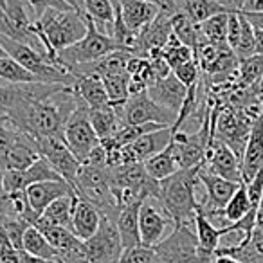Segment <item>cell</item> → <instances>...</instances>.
I'll list each match as a JSON object with an SVG mask.
<instances>
[{
	"label": "cell",
	"instance_id": "6da1fadb",
	"mask_svg": "<svg viewBox=\"0 0 263 263\" xmlns=\"http://www.w3.org/2000/svg\"><path fill=\"white\" fill-rule=\"evenodd\" d=\"M198 172L200 166L190 170H179L168 179L159 182V200L173 220L175 227L195 226V216L200 208L197 198Z\"/></svg>",
	"mask_w": 263,
	"mask_h": 263
},
{
	"label": "cell",
	"instance_id": "7a4b0ae2",
	"mask_svg": "<svg viewBox=\"0 0 263 263\" xmlns=\"http://www.w3.org/2000/svg\"><path fill=\"white\" fill-rule=\"evenodd\" d=\"M33 31L40 38L45 54L62 65L58 52L78 44L87 34V18L78 11H56L49 9L38 20H34ZM63 67V65H62ZM67 69V67H65Z\"/></svg>",
	"mask_w": 263,
	"mask_h": 263
},
{
	"label": "cell",
	"instance_id": "3957f363",
	"mask_svg": "<svg viewBox=\"0 0 263 263\" xmlns=\"http://www.w3.org/2000/svg\"><path fill=\"white\" fill-rule=\"evenodd\" d=\"M85 18H87V34H85L78 44L70 45V47L58 52L60 63H62L63 67H67L69 70L74 69V67L99 62V60L112 54V52L126 51V49L121 47L112 36L101 33V31L96 27L94 20H92L90 16L85 15Z\"/></svg>",
	"mask_w": 263,
	"mask_h": 263
},
{
	"label": "cell",
	"instance_id": "277c9868",
	"mask_svg": "<svg viewBox=\"0 0 263 263\" xmlns=\"http://www.w3.org/2000/svg\"><path fill=\"white\" fill-rule=\"evenodd\" d=\"M154 251L155 263H215L216 259V254L198 247L197 233L186 226L175 227Z\"/></svg>",
	"mask_w": 263,
	"mask_h": 263
},
{
	"label": "cell",
	"instance_id": "5b68a950",
	"mask_svg": "<svg viewBox=\"0 0 263 263\" xmlns=\"http://www.w3.org/2000/svg\"><path fill=\"white\" fill-rule=\"evenodd\" d=\"M88 110L90 108L80 99L76 110L70 114L65 128H63V141L81 164L87 161L90 152L99 144V139L92 128L90 119H88Z\"/></svg>",
	"mask_w": 263,
	"mask_h": 263
},
{
	"label": "cell",
	"instance_id": "8992f818",
	"mask_svg": "<svg viewBox=\"0 0 263 263\" xmlns=\"http://www.w3.org/2000/svg\"><path fill=\"white\" fill-rule=\"evenodd\" d=\"M114 110L121 117L123 126L124 124H146V123H157V124H168V126H172L177 121V114L164 108V106H161L159 103H155L150 98L148 90L136 96H130L128 101L121 108H114Z\"/></svg>",
	"mask_w": 263,
	"mask_h": 263
},
{
	"label": "cell",
	"instance_id": "52a82bcc",
	"mask_svg": "<svg viewBox=\"0 0 263 263\" xmlns=\"http://www.w3.org/2000/svg\"><path fill=\"white\" fill-rule=\"evenodd\" d=\"M83 243L87 263H119V258L123 254L119 231L116 227V222L108 216H101L98 233Z\"/></svg>",
	"mask_w": 263,
	"mask_h": 263
},
{
	"label": "cell",
	"instance_id": "ba28073f",
	"mask_svg": "<svg viewBox=\"0 0 263 263\" xmlns=\"http://www.w3.org/2000/svg\"><path fill=\"white\" fill-rule=\"evenodd\" d=\"M175 229V223L168 216L166 209L162 208L161 200L150 197L143 202L139 211V231H141V243L146 247H155L164 240L168 234L166 231Z\"/></svg>",
	"mask_w": 263,
	"mask_h": 263
},
{
	"label": "cell",
	"instance_id": "9c48e42d",
	"mask_svg": "<svg viewBox=\"0 0 263 263\" xmlns=\"http://www.w3.org/2000/svg\"><path fill=\"white\" fill-rule=\"evenodd\" d=\"M36 146L40 152V157L47 159L49 164L60 173V177L74 187L81 162L72 155L63 137H40V139H36Z\"/></svg>",
	"mask_w": 263,
	"mask_h": 263
},
{
	"label": "cell",
	"instance_id": "30bf717a",
	"mask_svg": "<svg viewBox=\"0 0 263 263\" xmlns=\"http://www.w3.org/2000/svg\"><path fill=\"white\" fill-rule=\"evenodd\" d=\"M202 168L205 172L227 179L231 182L241 184V162L233 150L226 143L218 139H211L205 152V159Z\"/></svg>",
	"mask_w": 263,
	"mask_h": 263
},
{
	"label": "cell",
	"instance_id": "8fae6325",
	"mask_svg": "<svg viewBox=\"0 0 263 263\" xmlns=\"http://www.w3.org/2000/svg\"><path fill=\"white\" fill-rule=\"evenodd\" d=\"M263 170V112L252 121L247 146L241 159V182L249 184Z\"/></svg>",
	"mask_w": 263,
	"mask_h": 263
},
{
	"label": "cell",
	"instance_id": "7c38bea8",
	"mask_svg": "<svg viewBox=\"0 0 263 263\" xmlns=\"http://www.w3.org/2000/svg\"><path fill=\"white\" fill-rule=\"evenodd\" d=\"M124 24L134 33H141L146 26L155 22L162 11V6L152 0H117Z\"/></svg>",
	"mask_w": 263,
	"mask_h": 263
},
{
	"label": "cell",
	"instance_id": "4fadbf2b",
	"mask_svg": "<svg viewBox=\"0 0 263 263\" xmlns=\"http://www.w3.org/2000/svg\"><path fill=\"white\" fill-rule=\"evenodd\" d=\"M74 187L70 186L65 180H47V182H36L31 184L26 190L27 200H29V205L38 216L44 215V211L52 204L54 200L62 197H67V195H74Z\"/></svg>",
	"mask_w": 263,
	"mask_h": 263
},
{
	"label": "cell",
	"instance_id": "5bb4252c",
	"mask_svg": "<svg viewBox=\"0 0 263 263\" xmlns=\"http://www.w3.org/2000/svg\"><path fill=\"white\" fill-rule=\"evenodd\" d=\"M148 94L155 103H159L164 108L179 114L184 105V99L187 96V87L177 80L175 74H170L168 78L155 80L154 83L148 85Z\"/></svg>",
	"mask_w": 263,
	"mask_h": 263
},
{
	"label": "cell",
	"instance_id": "9a60e30c",
	"mask_svg": "<svg viewBox=\"0 0 263 263\" xmlns=\"http://www.w3.org/2000/svg\"><path fill=\"white\" fill-rule=\"evenodd\" d=\"M101 216H103L101 211L94 204H90L88 200L80 198L76 195L74 208H72V226H70V231L80 240L87 241L88 238H92L98 233L99 223H101Z\"/></svg>",
	"mask_w": 263,
	"mask_h": 263
},
{
	"label": "cell",
	"instance_id": "2e32d148",
	"mask_svg": "<svg viewBox=\"0 0 263 263\" xmlns=\"http://www.w3.org/2000/svg\"><path fill=\"white\" fill-rule=\"evenodd\" d=\"M38 159H40V152L36 146V139H33L24 132H18V136H16L15 143L9 148L8 157H6V170L26 172Z\"/></svg>",
	"mask_w": 263,
	"mask_h": 263
},
{
	"label": "cell",
	"instance_id": "e0dca14e",
	"mask_svg": "<svg viewBox=\"0 0 263 263\" xmlns=\"http://www.w3.org/2000/svg\"><path fill=\"white\" fill-rule=\"evenodd\" d=\"M143 202H136L126 208H121L116 218V227L119 231L121 245L123 251L132 247H137L141 243V231H139V211Z\"/></svg>",
	"mask_w": 263,
	"mask_h": 263
},
{
	"label": "cell",
	"instance_id": "ac0fdd59",
	"mask_svg": "<svg viewBox=\"0 0 263 263\" xmlns=\"http://www.w3.org/2000/svg\"><path fill=\"white\" fill-rule=\"evenodd\" d=\"M33 226L36 227V229L47 238L49 243L58 251V258H62V256H65L67 252L74 251V249L83 245V240H80L70 229L54 226V223L47 222L44 216H38L36 222H34Z\"/></svg>",
	"mask_w": 263,
	"mask_h": 263
},
{
	"label": "cell",
	"instance_id": "d6986e66",
	"mask_svg": "<svg viewBox=\"0 0 263 263\" xmlns=\"http://www.w3.org/2000/svg\"><path fill=\"white\" fill-rule=\"evenodd\" d=\"M74 94L85 103L90 110L108 108V94L105 90V85L98 76H80L76 78V83L72 85Z\"/></svg>",
	"mask_w": 263,
	"mask_h": 263
},
{
	"label": "cell",
	"instance_id": "ffe728a7",
	"mask_svg": "<svg viewBox=\"0 0 263 263\" xmlns=\"http://www.w3.org/2000/svg\"><path fill=\"white\" fill-rule=\"evenodd\" d=\"M173 134H175V130H173L172 126L159 128V130L150 132L146 136L139 137L136 143L130 144V148L134 150L136 157L139 159V162H144L146 159L154 157L155 154L164 150V148L172 143Z\"/></svg>",
	"mask_w": 263,
	"mask_h": 263
},
{
	"label": "cell",
	"instance_id": "44dd1931",
	"mask_svg": "<svg viewBox=\"0 0 263 263\" xmlns=\"http://www.w3.org/2000/svg\"><path fill=\"white\" fill-rule=\"evenodd\" d=\"M143 164H144V170H146L148 175H150L154 180H157V182H161V180L168 179V177L173 175L175 172H179V164H177L172 143H170L162 152L155 154L154 157L146 159Z\"/></svg>",
	"mask_w": 263,
	"mask_h": 263
},
{
	"label": "cell",
	"instance_id": "7402d4cb",
	"mask_svg": "<svg viewBox=\"0 0 263 263\" xmlns=\"http://www.w3.org/2000/svg\"><path fill=\"white\" fill-rule=\"evenodd\" d=\"M88 119H90V124L99 141H106L110 137H114L117 134V130L123 126L121 117L117 116V112L112 106L99 110H88Z\"/></svg>",
	"mask_w": 263,
	"mask_h": 263
},
{
	"label": "cell",
	"instance_id": "603a6c76",
	"mask_svg": "<svg viewBox=\"0 0 263 263\" xmlns=\"http://www.w3.org/2000/svg\"><path fill=\"white\" fill-rule=\"evenodd\" d=\"M83 15L94 20L96 27L108 26L112 34V24L116 20V6L112 0H78Z\"/></svg>",
	"mask_w": 263,
	"mask_h": 263
},
{
	"label": "cell",
	"instance_id": "cb8c5ba5",
	"mask_svg": "<svg viewBox=\"0 0 263 263\" xmlns=\"http://www.w3.org/2000/svg\"><path fill=\"white\" fill-rule=\"evenodd\" d=\"M195 233H197L198 247L204 252L215 254L216 249L220 247V240H222V231L216 226H213L204 213L198 209L197 216H195Z\"/></svg>",
	"mask_w": 263,
	"mask_h": 263
},
{
	"label": "cell",
	"instance_id": "d4e9b609",
	"mask_svg": "<svg viewBox=\"0 0 263 263\" xmlns=\"http://www.w3.org/2000/svg\"><path fill=\"white\" fill-rule=\"evenodd\" d=\"M22 251L29 252L33 256L38 258L49 259V261H54L58 258V251L49 243V240L36 229L34 226H31L29 229L24 234V243H22Z\"/></svg>",
	"mask_w": 263,
	"mask_h": 263
},
{
	"label": "cell",
	"instance_id": "484cf974",
	"mask_svg": "<svg viewBox=\"0 0 263 263\" xmlns=\"http://www.w3.org/2000/svg\"><path fill=\"white\" fill-rule=\"evenodd\" d=\"M101 81L105 85L106 94H108L110 106L112 108H121L130 98V94H128V81H130L128 72L108 74V76H103Z\"/></svg>",
	"mask_w": 263,
	"mask_h": 263
},
{
	"label": "cell",
	"instance_id": "4316f807",
	"mask_svg": "<svg viewBox=\"0 0 263 263\" xmlns=\"http://www.w3.org/2000/svg\"><path fill=\"white\" fill-rule=\"evenodd\" d=\"M0 81L11 85H24V83H42L33 72L20 65L11 56L0 58Z\"/></svg>",
	"mask_w": 263,
	"mask_h": 263
},
{
	"label": "cell",
	"instance_id": "83f0119b",
	"mask_svg": "<svg viewBox=\"0 0 263 263\" xmlns=\"http://www.w3.org/2000/svg\"><path fill=\"white\" fill-rule=\"evenodd\" d=\"M74 198H76V193L58 198V200H54L47 209H45L42 216H44L47 222L54 223V226L67 227V229H70V226H72Z\"/></svg>",
	"mask_w": 263,
	"mask_h": 263
},
{
	"label": "cell",
	"instance_id": "f1b7e54d",
	"mask_svg": "<svg viewBox=\"0 0 263 263\" xmlns=\"http://www.w3.org/2000/svg\"><path fill=\"white\" fill-rule=\"evenodd\" d=\"M251 209H256V208H252L251 200H249L247 186L241 182L240 187L236 190V193L233 195V198L227 202V205L222 211L226 227L231 226V223H234V222H238V220H241L249 211H251Z\"/></svg>",
	"mask_w": 263,
	"mask_h": 263
},
{
	"label": "cell",
	"instance_id": "f546056e",
	"mask_svg": "<svg viewBox=\"0 0 263 263\" xmlns=\"http://www.w3.org/2000/svg\"><path fill=\"white\" fill-rule=\"evenodd\" d=\"M231 13V11H229ZM229 13H220L205 22L200 24V31L204 38L213 45L218 47H229L227 45V22H229Z\"/></svg>",
	"mask_w": 263,
	"mask_h": 263
},
{
	"label": "cell",
	"instance_id": "4dcf8cb0",
	"mask_svg": "<svg viewBox=\"0 0 263 263\" xmlns=\"http://www.w3.org/2000/svg\"><path fill=\"white\" fill-rule=\"evenodd\" d=\"M22 179H24V186H26V190L31 186V184H36V182L63 180L62 177H60V173L56 172V170L49 164L47 159H44V157H40L33 166H31V168H27L26 172H22Z\"/></svg>",
	"mask_w": 263,
	"mask_h": 263
},
{
	"label": "cell",
	"instance_id": "1f68e13d",
	"mask_svg": "<svg viewBox=\"0 0 263 263\" xmlns=\"http://www.w3.org/2000/svg\"><path fill=\"white\" fill-rule=\"evenodd\" d=\"M240 20H241V33H240L238 47L234 49V54L241 62V60H247L256 54V42H254V27L249 24V20L241 13H240Z\"/></svg>",
	"mask_w": 263,
	"mask_h": 263
},
{
	"label": "cell",
	"instance_id": "d6a6232c",
	"mask_svg": "<svg viewBox=\"0 0 263 263\" xmlns=\"http://www.w3.org/2000/svg\"><path fill=\"white\" fill-rule=\"evenodd\" d=\"M263 76V56L254 54L240 62V78L243 85H252Z\"/></svg>",
	"mask_w": 263,
	"mask_h": 263
},
{
	"label": "cell",
	"instance_id": "836d02e7",
	"mask_svg": "<svg viewBox=\"0 0 263 263\" xmlns=\"http://www.w3.org/2000/svg\"><path fill=\"white\" fill-rule=\"evenodd\" d=\"M0 222H2V226H4L6 233H8L9 240L15 245L16 251H22L24 234L31 227V223L22 218H0Z\"/></svg>",
	"mask_w": 263,
	"mask_h": 263
},
{
	"label": "cell",
	"instance_id": "e575fe53",
	"mask_svg": "<svg viewBox=\"0 0 263 263\" xmlns=\"http://www.w3.org/2000/svg\"><path fill=\"white\" fill-rule=\"evenodd\" d=\"M119 263H155V251L154 247H146V245L126 249L121 254Z\"/></svg>",
	"mask_w": 263,
	"mask_h": 263
},
{
	"label": "cell",
	"instance_id": "d590c367",
	"mask_svg": "<svg viewBox=\"0 0 263 263\" xmlns=\"http://www.w3.org/2000/svg\"><path fill=\"white\" fill-rule=\"evenodd\" d=\"M27 4L33 9L34 20H38L45 11H49V9H56V11H74L65 0H27Z\"/></svg>",
	"mask_w": 263,
	"mask_h": 263
},
{
	"label": "cell",
	"instance_id": "8d00e7d4",
	"mask_svg": "<svg viewBox=\"0 0 263 263\" xmlns=\"http://www.w3.org/2000/svg\"><path fill=\"white\" fill-rule=\"evenodd\" d=\"M173 74H175L177 80H179L180 83L186 85V87L190 88L191 85H195L198 81V63H197V60L175 67V69H173Z\"/></svg>",
	"mask_w": 263,
	"mask_h": 263
},
{
	"label": "cell",
	"instance_id": "74e56055",
	"mask_svg": "<svg viewBox=\"0 0 263 263\" xmlns=\"http://www.w3.org/2000/svg\"><path fill=\"white\" fill-rule=\"evenodd\" d=\"M240 33H241L240 13L231 11L229 13V22H227V45H229L233 51L238 47V42H240Z\"/></svg>",
	"mask_w": 263,
	"mask_h": 263
},
{
	"label": "cell",
	"instance_id": "f35d334b",
	"mask_svg": "<svg viewBox=\"0 0 263 263\" xmlns=\"http://www.w3.org/2000/svg\"><path fill=\"white\" fill-rule=\"evenodd\" d=\"M247 186V193H249V200H251L252 208L259 209V204H261V198H263V170L251 180Z\"/></svg>",
	"mask_w": 263,
	"mask_h": 263
},
{
	"label": "cell",
	"instance_id": "ab89813d",
	"mask_svg": "<svg viewBox=\"0 0 263 263\" xmlns=\"http://www.w3.org/2000/svg\"><path fill=\"white\" fill-rule=\"evenodd\" d=\"M106 161H108V155H106L105 146L99 143L98 146L90 152V155H88L87 161H85L83 164L92 166V168H108V166H106Z\"/></svg>",
	"mask_w": 263,
	"mask_h": 263
},
{
	"label": "cell",
	"instance_id": "60d3db41",
	"mask_svg": "<svg viewBox=\"0 0 263 263\" xmlns=\"http://www.w3.org/2000/svg\"><path fill=\"white\" fill-rule=\"evenodd\" d=\"M240 11L243 13H261L263 11V0H245L241 4Z\"/></svg>",
	"mask_w": 263,
	"mask_h": 263
},
{
	"label": "cell",
	"instance_id": "b9f144b4",
	"mask_svg": "<svg viewBox=\"0 0 263 263\" xmlns=\"http://www.w3.org/2000/svg\"><path fill=\"white\" fill-rule=\"evenodd\" d=\"M240 13L249 20V24H251L254 29H261L263 31V11L261 13H243V11H240Z\"/></svg>",
	"mask_w": 263,
	"mask_h": 263
},
{
	"label": "cell",
	"instance_id": "7bdbcfd3",
	"mask_svg": "<svg viewBox=\"0 0 263 263\" xmlns=\"http://www.w3.org/2000/svg\"><path fill=\"white\" fill-rule=\"evenodd\" d=\"M2 177H4V172H0V218L4 216L6 208H8V200H9V195L6 193V190H4V180H2Z\"/></svg>",
	"mask_w": 263,
	"mask_h": 263
},
{
	"label": "cell",
	"instance_id": "ee69618b",
	"mask_svg": "<svg viewBox=\"0 0 263 263\" xmlns=\"http://www.w3.org/2000/svg\"><path fill=\"white\" fill-rule=\"evenodd\" d=\"M18 256H20V263H54V261H49V259L33 256V254H29V252H26V251H18Z\"/></svg>",
	"mask_w": 263,
	"mask_h": 263
},
{
	"label": "cell",
	"instance_id": "f6af8a7d",
	"mask_svg": "<svg viewBox=\"0 0 263 263\" xmlns=\"http://www.w3.org/2000/svg\"><path fill=\"white\" fill-rule=\"evenodd\" d=\"M215 263H240L238 259L231 258V256H216Z\"/></svg>",
	"mask_w": 263,
	"mask_h": 263
},
{
	"label": "cell",
	"instance_id": "bcb514c9",
	"mask_svg": "<svg viewBox=\"0 0 263 263\" xmlns=\"http://www.w3.org/2000/svg\"><path fill=\"white\" fill-rule=\"evenodd\" d=\"M8 56H9V54L4 51V47H2V45H0V58H8Z\"/></svg>",
	"mask_w": 263,
	"mask_h": 263
},
{
	"label": "cell",
	"instance_id": "7dc6e473",
	"mask_svg": "<svg viewBox=\"0 0 263 263\" xmlns=\"http://www.w3.org/2000/svg\"><path fill=\"white\" fill-rule=\"evenodd\" d=\"M6 2L8 0H0V11H6Z\"/></svg>",
	"mask_w": 263,
	"mask_h": 263
},
{
	"label": "cell",
	"instance_id": "c3c4849f",
	"mask_svg": "<svg viewBox=\"0 0 263 263\" xmlns=\"http://www.w3.org/2000/svg\"><path fill=\"white\" fill-rule=\"evenodd\" d=\"M245 0H236V6H238V11H240V8H241V4H243Z\"/></svg>",
	"mask_w": 263,
	"mask_h": 263
},
{
	"label": "cell",
	"instance_id": "681fc988",
	"mask_svg": "<svg viewBox=\"0 0 263 263\" xmlns=\"http://www.w3.org/2000/svg\"><path fill=\"white\" fill-rule=\"evenodd\" d=\"M54 263H65V261H63V259H60V258H56V259H54Z\"/></svg>",
	"mask_w": 263,
	"mask_h": 263
},
{
	"label": "cell",
	"instance_id": "f907efd6",
	"mask_svg": "<svg viewBox=\"0 0 263 263\" xmlns=\"http://www.w3.org/2000/svg\"><path fill=\"white\" fill-rule=\"evenodd\" d=\"M152 2H157V4H161V2H159V0H152Z\"/></svg>",
	"mask_w": 263,
	"mask_h": 263
}]
</instances>
